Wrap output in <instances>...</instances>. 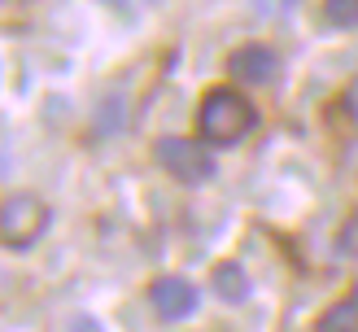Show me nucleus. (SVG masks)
Instances as JSON below:
<instances>
[{
    "label": "nucleus",
    "instance_id": "3",
    "mask_svg": "<svg viewBox=\"0 0 358 332\" xmlns=\"http://www.w3.org/2000/svg\"><path fill=\"white\" fill-rule=\"evenodd\" d=\"M48 227V205L40 197H27V192H17V197L5 201V219H0V232H5V245L13 250H22L31 245Z\"/></svg>",
    "mask_w": 358,
    "mask_h": 332
},
{
    "label": "nucleus",
    "instance_id": "10",
    "mask_svg": "<svg viewBox=\"0 0 358 332\" xmlns=\"http://www.w3.org/2000/svg\"><path fill=\"white\" fill-rule=\"evenodd\" d=\"M149 5H162V0H149Z\"/></svg>",
    "mask_w": 358,
    "mask_h": 332
},
{
    "label": "nucleus",
    "instance_id": "6",
    "mask_svg": "<svg viewBox=\"0 0 358 332\" xmlns=\"http://www.w3.org/2000/svg\"><path fill=\"white\" fill-rule=\"evenodd\" d=\"M210 289L219 293L223 302H245L249 297V275H245V267H236V262H219L214 275H210Z\"/></svg>",
    "mask_w": 358,
    "mask_h": 332
},
{
    "label": "nucleus",
    "instance_id": "8",
    "mask_svg": "<svg viewBox=\"0 0 358 332\" xmlns=\"http://www.w3.org/2000/svg\"><path fill=\"white\" fill-rule=\"evenodd\" d=\"M324 9H328V22L332 27H345V31L358 27V0H328Z\"/></svg>",
    "mask_w": 358,
    "mask_h": 332
},
{
    "label": "nucleus",
    "instance_id": "5",
    "mask_svg": "<svg viewBox=\"0 0 358 332\" xmlns=\"http://www.w3.org/2000/svg\"><path fill=\"white\" fill-rule=\"evenodd\" d=\"M149 302L153 310L162 315L166 324H179V319H188V315L196 310V302H201V293H196L184 275H162V280H153V289H149Z\"/></svg>",
    "mask_w": 358,
    "mask_h": 332
},
{
    "label": "nucleus",
    "instance_id": "2",
    "mask_svg": "<svg viewBox=\"0 0 358 332\" xmlns=\"http://www.w3.org/2000/svg\"><path fill=\"white\" fill-rule=\"evenodd\" d=\"M157 166L166 175H175L179 184H206L214 175V157L196 145V140H184V136H162L157 140Z\"/></svg>",
    "mask_w": 358,
    "mask_h": 332
},
{
    "label": "nucleus",
    "instance_id": "9",
    "mask_svg": "<svg viewBox=\"0 0 358 332\" xmlns=\"http://www.w3.org/2000/svg\"><path fill=\"white\" fill-rule=\"evenodd\" d=\"M70 332H105L96 319H75V324H70Z\"/></svg>",
    "mask_w": 358,
    "mask_h": 332
},
{
    "label": "nucleus",
    "instance_id": "1",
    "mask_svg": "<svg viewBox=\"0 0 358 332\" xmlns=\"http://www.w3.org/2000/svg\"><path fill=\"white\" fill-rule=\"evenodd\" d=\"M254 127H258V110L236 87H210L201 96V105H196V131H201V140L214 149L236 145V140H245Z\"/></svg>",
    "mask_w": 358,
    "mask_h": 332
},
{
    "label": "nucleus",
    "instance_id": "4",
    "mask_svg": "<svg viewBox=\"0 0 358 332\" xmlns=\"http://www.w3.org/2000/svg\"><path fill=\"white\" fill-rule=\"evenodd\" d=\"M227 75L236 79V83H271L280 75V57H275V48L271 44H241L236 52L227 57Z\"/></svg>",
    "mask_w": 358,
    "mask_h": 332
},
{
    "label": "nucleus",
    "instance_id": "7",
    "mask_svg": "<svg viewBox=\"0 0 358 332\" xmlns=\"http://www.w3.org/2000/svg\"><path fill=\"white\" fill-rule=\"evenodd\" d=\"M319 332H358V302L332 306L324 319H319Z\"/></svg>",
    "mask_w": 358,
    "mask_h": 332
}]
</instances>
